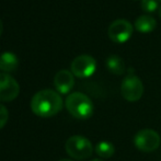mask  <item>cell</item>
Segmentation results:
<instances>
[{"label": "cell", "mask_w": 161, "mask_h": 161, "mask_svg": "<svg viewBox=\"0 0 161 161\" xmlns=\"http://www.w3.org/2000/svg\"><path fill=\"white\" fill-rule=\"evenodd\" d=\"M64 102L57 91L44 89L36 92L31 100V110L40 117H52L59 113Z\"/></svg>", "instance_id": "obj_1"}, {"label": "cell", "mask_w": 161, "mask_h": 161, "mask_svg": "<svg viewBox=\"0 0 161 161\" xmlns=\"http://www.w3.org/2000/svg\"><path fill=\"white\" fill-rule=\"evenodd\" d=\"M67 111L78 119H87L93 114V103L90 97L81 92H74L65 101Z\"/></svg>", "instance_id": "obj_2"}, {"label": "cell", "mask_w": 161, "mask_h": 161, "mask_svg": "<svg viewBox=\"0 0 161 161\" xmlns=\"http://www.w3.org/2000/svg\"><path fill=\"white\" fill-rule=\"evenodd\" d=\"M65 149L68 156L76 160L88 159L93 153V146L91 142L80 135H75L68 138L65 144Z\"/></svg>", "instance_id": "obj_3"}, {"label": "cell", "mask_w": 161, "mask_h": 161, "mask_svg": "<svg viewBox=\"0 0 161 161\" xmlns=\"http://www.w3.org/2000/svg\"><path fill=\"white\" fill-rule=\"evenodd\" d=\"M122 97L128 102H136L142 99L144 94V85L142 80L133 74V69H128V74L123 79L121 85Z\"/></svg>", "instance_id": "obj_4"}, {"label": "cell", "mask_w": 161, "mask_h": 161, "mask_svg": "<svg viewBox=\"0 0 161 161\" xmlns=\"http://www.w3.org/2000/svg\"><path fill=\"white\" fill-rule=\"evenodd\" d=\"M160 136L153 129H142L134 137V145L142 153H151L160 146Z\"/></svg>", "instance_id": "obj_5"}, {"label": "cell", "mask_w": 161, "mask_h": 161, "mask_svg": "<svg viewBox=\"0 0 161 161\" xmlns=\"http://www.w3.org/2000/svg\"><path fill=\"white\" fill-rule=\"evenodd\" d=\"M133 24L127 20H115L110 24L108 29V35L114 43L123 44L126 43L133 35Z\"/></svg>", "instance_id": "obj_6"}, {"label": "cell", "mask_w": 161, "mask_h": 161, "mask_svg": "<svg viewBox=\"0 0 161 161\" xmlns=\"http://www.w3.org/2000/svg\"><path fill=\"white\" fill-rule=\"evenodd\" d=\"M71 72L78 78H88L94 74L97 69V62L90 55L77 56L71 63Z\"/></svg>", "instance_id": "obj_7"}, {"label": "cell", "mask_w": 161, "mask_h": 161, "mask_svg": "<svg viewBox=\"0 0 161 161\" xmlns=\"http://www.w3.org/2000/svg\"><path fill=\"white\" fill-rule=\"evenodd\" d=\"M20 93L18 81L6 72H0V101L11 102L15 100Z\"/></svg>", "instance_id": "obj_8"}, {"label": "cell", "mask_w": 161, "mask_h": 161, "mask_svg": "<svg viewBox=\"0 0 161 161\" xmlns=\"http://www.w3.org/2000/svg\"><path fill=\"white\" fill-rule=\"evenodd\" d=\"M54 85H55V88L58 93H69L75 86L74 74L66 69L59 70V71L56 72L55 77H54Z\"/></svg>", "instance_id": "obj_9"}, {"label": "cell", "mask_w": 161, "mask_h": 161, "mask_svg": "<svg viewBox=\"0 0 161 161\" xmlns=\"http://www.w3.org/2000/svg\"><path fill=\"white\" fill-rule=\"evenodd\" d=\"M19 66V59L17 55L11 52H4L0 55V70L8 74L15 71Z\"/></svg>", "instance_id": "obj_10"}, {"label": "cell", "mask_w": 161, "mask_h": 161, "mask_svg": "<svg viewBox=\"0 0 161 161\" xmlns=\"http://www.w3.org/2000/svg\"><path fill=\"white\" fill-rule=\"evenodd\" d=\"M135 29L140 33H150L153 32V30L156 29L157 26V21L153 17L149 14H144V15H140L136 19L135 21Z\"/></svg>", "instance_id": "obj_11"}, {"label": "cell", "mask_w": 161, "mask_h": 161, "mask_svg": "<svg viewBox=\"0 0 161 161\" xmlns=\"http://www.w3.org/2000/svg\"><path fill=\"white\" fill-rule=\"evenodd\" d=\"M106 68L110 72H112L113 75H117V76H121V75L125 74L126 71V65L125 62L123 60V58L119 57L117 55H111L106 58L105 62Z\"/></svg>", "instance_id": "obj_12"}, {"label": "cell", "mask_w": 161, "mask_h": 161, "mask_svg": "<svg viewBox=\"0 0 161 161\" xmlns=\"http://www.w3.org/2000/svg\"><path fill=\"white\" fill-rule=\"evenodd\" d=\"M96 153L102 159H108V158H111L115 153V146L112 142L102 140V142L97 144Z\"/></svg>", "instance_id": "obj_13"}, {"label": "cell", "mask_w": 161, "mask_h": 161, "mask_svg": "<svg viewBox=\"0 0 161 161\" xmlns=\"http://www.w3.org/2000/svg\"><path fill=\"white\" fill-rule=\"evenodd\" d=\"M142 9L145 12H155L158 8H159V4H158V0H142Z\"/></svg>", "instance_id": "obj_14"}, {"label": "cell", "mask_w": 161, "mask_h": 161, "mask_svg": "<svg viewBox=\"0 0 161 161\" xmlns=\"http://www.w3.org/2000/svg\"><path fill=\"white\" fill-rule=\"evenodd\" d=\"M9 119V112L7 108L2 104H0V129L3 128L4 125L7 124Z\"/></svg>", "instance_id": "obj_15"}, {"label": "cell", "mask_w": 161, "mask_h": 161, "mask_svg": "<svg viewBox=\"0 0 161 161\" xmlns=\"http://www.w3.org/2000/svg\"><path fill=\"white\" fill-rule=\"evenodd\" d=\"M2 31H3V25H2V21L0 20V36L2 34Z\"/></svg>", "instance_id": "obj_16"}, {"label": "cell", "mask_w": 161, "mask_h": 161, "mask_svg": "<svg viewBox=\"0 0 161 161\" xmlns=\"http://www.w3.org/2000/svg\"><path fill=\"white\" fill-rule=\"evenodd\" d=\"M58 161H72V160H70V159H60V160H58Z\"/></svg>", "instance_id": "obj_17"}, {"label": "cell", "mask_w": 161, "mask_h": 161, "mask_svg": "<svg viewBox=\"0 0 161 161\" xmlns=\"http://www.w3.org/2000/svg\"><path fill=\"white\" fill-rule=\"evenodd\" d=\"M91 161H104V160H102V159H93V160H91Z\"/></svg>", "instance_id": "obj_18"}, {"label": "cell", "mask_w": 161, "mask_h": 161, "mask_svg": "<svg viewBox=\"0 0 161 161\" xmlns=\"http://www.w3.org/2000/svg\"><path fill=\"white\" fill-rule=\"evenodd\" d=\"M159 15H160V18H161V7L159 8Z\"/></svg>", "instance_id": "obj_19"}]
</instances>
